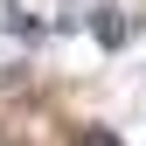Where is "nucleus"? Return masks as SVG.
<instances>
[{"mask_svg": "<svg viewBox=\"0 0 146 146\" xmlns=\"http://www.w3.org/2000/svg\"><path fill=\"white\" fill-rule=\"evenodd\" d=\"M98 35H104V49H125V35H132V21H118V14H98Z\"/></svg>", "mask_w": 146, "mask_h": 146, "instance_id": "1", "label": "nucleus"}]
</instances>
